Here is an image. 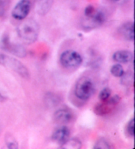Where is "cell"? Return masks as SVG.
<instances>
[{
  "instance_id": "6da1fadb",
  "label": "cell",
  "mask_w": 135,
  "mask_h": 149,
  "mask_svg": "<svg viewBox=\"0 0 135 149\" xmlns=\"http://www.w3.org/2000/svg\"><path fill=\"white\" fill-rule=\"evenodd\" d=\"M40 27L32 19H28L20 23L17 28V33L20 40L26 44H31L37 40Z\"/></svg>"
},
{
  "instance_id": "7a4b0ae2",
  "label": "cell",
  "mask_w": 135,
  "mask_h": 149,
  "mask_svg": "<svg viewBox=\"0 0 135 149\" xmlns=\"http://www.w3.org/2000/svg\"><path fill=\"white\" fill-rule=\"evenodd\" d=\"M95 92L93 81L88 77H82L77 81L75 87V95L82 101H87Z\"/></svg>"
},
{
  "instance_id": "3957f363",
  "label": "cell",
  "mask_w": 135,
  "mask_h": 149,
  "mask_svg": "<svg viewBox=\"0 0 135 149\" xmlns=\"http://www.w3.org/2000/svg\"><path fill=\"white\" fill-rule=\"evenodd\" d=\"M0 65L11 69L23 78H29L30 73L27 67L18 59L5 54H0Z\"/></svg>"
},
{
  "instance_id": "277c9868",
  "label": "cell",
  "mask_w": 135,
  "mask_h": 149,
  "mask_svg": "<svg viewBox=\"0 0 135 149\" xmlns=\"http://www.w3.org/2000/svg\"><path fill=\"white\" fill-rule=\"evenodd\" d=\"M106 19L105 15L102 11L94 9L91 13L84 15L82 21V27L86 30H92L100 26L105 22Z\"/></svg>"
},
{
  "instance_id": "5b68a950",
  "label": "cell",
  "mask_w": 135,
  "mask_h": 149,
  "mask_svg": "<svg viewBox=\"0 0 135 149\" xmlns=\"http://www.w3.org/2000/svg\"><path fill=\"white\" fill-rule=\"evenodd\" d=\"M60 63L65 68H75L79 66L82 63V58L75 51H65L60 56Z\"/></svg>"
},
{
  "instance_id": "8992f818",
  "label": "cell",
  "mask_w": 135,
  "mask_h": 149,
  "mask_svg": "<svg viewBox=\"0 0 135 149\" xmlns=\"http://www.w3.org/2000/svg\"><path fill=\"white\" fill-rule=\"evenodd\" d=\"M1 48L2 49L11 53L18 57L23 58L27 55V51L25 48L20 44L13 43L9 40V38L7 36H4L1 41Z\"/></svg>"
},
{
  "instance_id": "52a82bcc",
  "label": "cell",
  "mask_w": 135,
  "mask_h": 149,
  "mask_svg": "<svg viewBox=\"0 0 135 149\" xmlns=\"http://www.w3.org/2000/svg\"><path fill=\"white\" fill-rule=\"evenodd\" d=\"M30 11V2L28 0H20L12 11V17L16 20H24Z\"/></svg>"
},
{
  "instance_id": "ba28073f",
  "label": "cell",
  "mask_w": 135,
  "mask_h": 149,
  "mask_svg": "<svg viewBox=\"0 0 135 149\" xmlns=\"http://www.w3.org/2000/svg\"><path fill=\"white\" fill-rule=\"evenodd\" d=\"M70 130L67 126H61L55 130L53 133L51 138L53 141H56L61 146L66 142L69 139Z\"/></svg>"
},
{
  "instance_id": "9c48e42d",
  "label": "cell",
  "mask_w": 135,
  "mask_h": 149,
  "mask_svg": "<svg viewBox=\"0 0 135 149\" xmlns=\"http://www.w3.org/2000/svg\"><path fill=\"white\" fill-rule=\"evenodd\" d=\"M119 32L125 40L131 42L134 41V23L132 22H127L121 25L119 29Z\"/></svg>"
},
{
  "instance_id": "30bf717a",
  "label": "cell",
  "mask_w": 135,
  "mask_h": 149,
  "mask_svg": "<svg viewBox=\"0 0 135 149\" xmlns=\"http://www.w3.org/2000/svg\"><path fill=\"white\" fill-rule=\"evenodd\" d=\"M113 59L119 63H129L133 61L134 55L130 51L121 50L114 53Z\"/></svg>"
},
{
  "instance_id": "8fae6325",
  "label": "cell",
  "mask_w": 135,
  "mask_h": 149,
  "mask_svg": "<svg viewBox=\"0 0 135 149\" xmlns=\"http://www.w3.org/2000/svg\"><path fill=\"white\" fill-rule=\"evenodd\" d=\"M54 119L59 124H66L72 120V114L67 109H59L54 114Z\"/></svg>"
},
{
  "instance_id": "7c38bea8",
  "label": "cell",
  "mask_w": 135,
  "mask_h": 149,
  "mask_svg": "<svg viewBox=\"0 0 135 149\" xmlns=\"http://www.w3.org/2000/svg\"><path fill=\"white\" fill-rule=\"evenodd\" d=\"M53 2V0H37L36 11L40 15H46L51 9Z\"/></svg>"
},
{
  "instance_id": "4fadbf2b",
  "label": "cell",
  "mask_w": 135,
  "mask_h": 149,
  "mask_svg": "<svg viewBox=\"0 0 135 149\" xmlns=\"http://www.w3.org/2000/svg\"><path fill=\"white\" fill-rule=\"evenodd\" d=\"M44 102L49 108H53L58 106L61 102V97L53 93H47L44 97Z\"/></svg>"
},
{
  "instance_id": "5bb4252c",
  "label": "cell",
  "mask_w": 135,
  "mask_h": 149,
  "mask_svg": "<svg viewBox=\"0 0 135 149\" xmlns=\"http://www.w3.org/2000/svg\"><path fill=\"white\" fill-rule=\"evenodd\" d=\"M103 103L98 104L94 109V112L96 114L99 116H103L107 114L110 112V110L112 108V105L108 101H103Z\"/></svg>"
},
{
  "instance_id": "9a60e30c",
  "label": "cell",
  "mask_w": 135,
  "mask_h": 149,
  "mask_svg": "<svg viewBox=\"0 0 135 149\" xmlns=\"http://www.w3.org/2000/svg\"><path fill=\"white\" fill-rule=\"evenodd\" d=\"M82 147V143L77 138H72L67 140L61 146L62 149H79Z\"/></svg>"
},
{
  "instance_id": "2e32d148",
  "label": "cell",
  "mask_w": 135,
  "mask_h": 149,
  "mask_svg": "<svg viewBox=\"0 0 135 149\" xmlns=\"http://www.w3.org/2000/svg\"><path fill=\"white\" fill-rule=\"evenodd\" d=\"M121 78V84L124 86H130L134 83V74L131 71L124 72Z\"/></svg>"
},
{
  "instance_id": "e0dca14e",
  "label": "cell",
  "mask_w": 135,
  "mask_h": 149,
  "mask_svg": "<svg viewBox=\"0 0 135 149\" xmlns=\"http://www.w3.org/2000/svg\"><path fill=\"white\" fill-rule=\"evenodd\" d=\"M110 72L113 76L117 77V78H120L124 74V71L121 65H120V64H115V65L111 66Z\"/></svg>"
},
{
  "instance_id": "ac0fdd59",
  "label": "cell",
  "mask_w": 135,
  "mask_h": 149,
  "mask_svg": "<svg viewBox=\"0 0 135 149\" xmlns=\"http://www.w3.org/2000/svg\"><path fill=\"white\" fill-rule=\"evenodd\" d=\"M6 143L7 144V148L9 149H17L19 148V145H18L17 141L14 138L13 136L11 135H7Z\"/></svg>"
},
{
  "instance_id": "d6986e66",
  "label": "cell",
  "mask_w": 135,
  "mask_h": 149,
  "mask_svg": "<svg viewBox=\"0 0 135 149\" xmlns=\"http://www.w3.org/2000/svg\"><path fill=\"white\" fill-rule=\"evenodd\" d=\"M111 146L110 143H109L105 139H100L96 143L94 146V149H109L110 148Z\"/></svg>"
},
{
  "instance_id": "ffe728a7",
  "label": "cell",
  "mask_w": 135,
  "mask_h": 149,
  "mask_svg": "<svg viewBox=\"0 0 135 149\" xmlns=\"http://www.w3.org/2000/svg\"><path fill=\"white\" fill-rule=\"evenodd\" d=\"M111 91L109 87H105L99 93V99L102 101H105L110 98L111 96Z\"/></svg>"
},
{
  "instance_id": "44dd1931",
  "label": "cell",
  "mask_w": 135,
  "mask_h": 149,
  "mask_svg": "<svg viewBox=\"0 0 135 149\" xmlns=\"http://www.w3.org/2000/svg\"><path fill=\"white\" fill-rule=\"evenodd\" d=\"M127 131L128 132L129 135L131 137L134 136V119L132 118L129 122L128 125L127 127Z\"/></svg>"
},
{
  "instance_id": "7402d4cb",
  "label": "cell",
  "mask_w": 135,
  "mask_h": 149,
  "mask_svg": "<svg viewBox=\"0 0 135 149\" xmlns=\"http://www.w3.org/2000/svg\"><path fill=\"white\" fill-rule=\"evenodd\" d=\"M7 4L5 0H0V17L4 16L7 10Z\"/></svg>"
},
{
  "instance_id": "603a6c76",
  "label": "cell",
  "mask_w": 135,
  "mask_h": 149,
  "mask_svg": "<svg viewBox=\"0 0 135 149\" xmlns=\"http://www.w3.org/2000/svg\"><path fill=\"white\" fill-rule=\"evenodd\" d=\"M121 100V97H119L117 95H115L113 97H111V98H109L107 101L110 102V104H111L112 105H115L118 103V102L120 101Z\"/></svg>"
},
{
  "instance_id": "cb8c5ba5",
  "label": "cell",
  "mask_w": 135,
  "mask_h": 149,
  "mask_svg": "<svg viewBox=\"0 0 135 149\" xmlns=\"http://www.w3.org/2000/svg\"><path fill=\"white\" fill-rule=\"evenodd\" d=\"M111 1H113V2H115V3H124L125 2H127L128 0H111Z\"/></svg>"
}]
</instances>
